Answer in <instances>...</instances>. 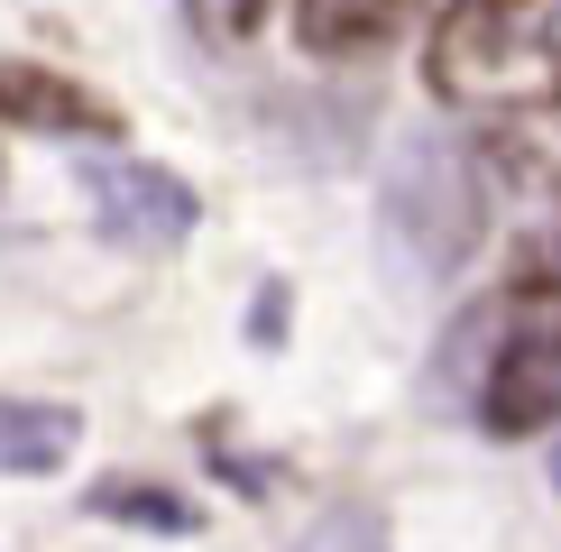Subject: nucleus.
Here are the masks:
<instances>
[{
  "label": "nucleus",
  "mask_w": 561,
  "mask_h": 552,
  "mask_svg": "<svg viewBox=\"0 0 561 552\" xmlns=\"http://www.w3.org/2000/svg\"><path fill=\"white\" fill-rule=\"evenodd\" d=\"M424 83L451 111H516L561 92V0H442L433 46H424Z\"/></svg>",
  "instance_id": "nucleus-1"
},
{
  "label": "nucleus",
  "mask_w": 561,
  "mask_h": 552,
  "mask_svg": "<svg viewBox=\"0 0 561 552\" xmlns=\"http://www.w3.org/2000/svg\"><path fill=\"white\" fill-rule=\"evenodd\" d=\"M378 240H387V267L414 276V286L460 276L488 240V157L451 129L405 138L378 184Z\"/></svg>",
  "instance_id": "nucleus-2"
},
{
  "label": "nucleus",
  "mask_w": 561,
  "mask_h": 552,
  "mask_svg": "<svg viewBox=\"0 0 561 552\" xmlns=\"http://www.w3.org/2000/svg\"><path fill=\"white\" fill-rule=\"evenodd\" d=\"M83 194H92V221H102V240L121 249H175L184 230L203 221V194L167 166H148V157H92L83 166Z\"/></svg>",
  "instance_id": "nucleus-3"
},
{
  "label": "nucleus",
  "mask_w": 561,
  "mask_h": 552,
  "mask_svg": "<svg viewBox=\"0 0 561 552\" xmlns=\"http://www.w3.org/2000/svg\"><path fill=\"white\" fill-rule=\"evenodd\" d=\"M0 129H37V138H75V148H111L129 120L102 102V92H83L75 74H56V65L0 56Z\"/></svg>",
  "instance_id": "nucleus-4"
},
{
  "label": "nucleus",
  "mask_w": 561,
  "mask_h": 552,
  "mask_svg": "<svg viewBox=\"0 0 561 552\" xmlns=\"http://www.w3.org/2000/svg\"><path fill=\"white\" fill-rule=\"evenodd\" d=\"M479 424L497 442H525V433L561 424V322H543V332L497 350V368L479 378Z\"/></svg>",
  "instance_id": "nucleus-5"
},
{
  "label": "nucleus",
  "mask_w": 561,
  "mask_h": 552,
  "mask_svg": "<svg viewBox=\"0 0 561 552\" xmlns=\"http://www.w3.org/2000/svg\"><path fill=\"white\" fill-rule=\"evenodd\" d=\"M83 442V414L75 405H46V396H0V470L10 479H46L65 470Z\"/></svg>",
  "instance_id": "nucleus-6"
},
{
  "label": "nucleus",
  "mask_w": 561,
  "mask_h": 552,
  "mask_svg": "<svg viewBox=\"0 0 561 552\" xmlns=\"http://www.w3.org/2000/svg\"><path fill=\"white\" fill-rule=\"evenodd\" d=\"M405 28V0H295V37L304 56H378Z\"/></svg>",
  "instance_id": "nucleus-7"
},
{
  "label": "nucleus",
  "mask_w": 561,
  "mask_h": 552,
  "mask_svg": "<svg viewBox=\"0 0 561 552\" xmlns=\"http://www.w3.org/2000/svg\"><path fill=\"white\" fill-rule=\"evenodd\" d=\"M83 506H92L102 525H148V534H194V525H203V516H194L184 497L148 488V479H102V488H92Z\"/></svg>",
  "instance_id": "nucleus-8"
},
{
  "label": "nucleus",
  "mask_w": 561,
  "mask_h": 552,
  "mask_svg": "<svg viewBox=\"0 0 561 552\" xmlns=\"http://www.w3.org/2000/svg\"><path fill=\"white\" fill-rule=\"evenodd\" d=\"M184 19H194L213 46H249L267 28V0H184Z\"/></svg>",
  "instance_id": "nucleus-9"
},
{
  "label": "nucleus",
  "mask_w": 561,
  "mask_h": 552,
  "mask_svg": "<svg viewBox=\"0 0 561 552\" xmlns=\"http://www.w3.org/2000/svg\"><path fill=\"white\" fill-rule=\"evenodd\" d=\"M0 184H10V166H0Z\"/></svg>",
  "instance_id": "nucleus-10"
},
{
  "label": "nucleus",
  "mask_w": 561,
  "mask_h": 552,
  "mask_svg": "<svg viewBox=\"0 0 561 552\" xmlns=\"http://www.w3.org/2000/svg\"><path fill=\"white\" fill-rule=\"evenodd\" d=\"M552 479H561V460H552Z\"/></svg>",
  "instance_id": "nucleus-11"
}]
</instances>
